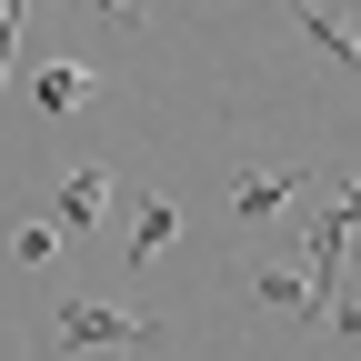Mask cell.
<instances>
[{"mask_svg":"<svg viewBox=\"0 0 361 361\" xmlns=\"http://www.w3.org/2000/svg\"><path fill=\"white\" fill-rule=\"evenodd\" d=\"M11 51H20V0L0 11V80H11Z\"/></svg>","mask_w":361,"mask_h":361,"instance_id":"obj_9","label":"cell"},{"mask_svg":"<svg viewBox=\"0 0 361 361\" xmlns=\"http://www.w3.org/2000/svg\"><path fill=\"white\" fill-rule=\"evenodd\" d=\"M291 30H301L322 61H341V71L361 80V20H351V11H291Z\"/></svg>","mask_w":361,"mask_h":361,"instance_id":"obj_4","label":"cell"},{"mask_svg":"<svg viewBox=\"0 0 361 361\" xmlns=\"http://www.w3.org/2000/svg\"><path fill=\"white\" fill-rule=\"evenodd\" d=\"M301 191H322V180L291 171V161H241V171H231V221H281Z\"/></svg>","mask_w":361,"mask_h":361,"instance_id":"obj_2","label":"cell"},{"mask_svg":"<svg viewBox=\"0 0 361 361\" xmlns=\"http://www.w3.org/2000/svg\"><path fill=\"white\" fill-rule=\"evenodd\" d=\"M51 251H61V231H51V221H20V231H11V261H30V271L51 261Z\"/></svg>","mask_w":361,"mask_h":361,"instance_id":"obj_8","label":"cell"},{"mask_svg":"<svg viewBox=\"0 0 361 361\" xmlns=\"http://www.w3.org/2000/svg\"><path fill=\"white\" fill-rule=\"evenodd\" d=\"M180 241V201L161 191V201H141V221H130V271H141V261H161Z\"/></svg>","mask_w":361,"mask_h":361,"instance_id":"obj_6","label":"cell"},{"mask_svg":"<svg viewBox=\"0 0 361 361\" xmlns=\"http://www.w3.org/2000/svg\"><path fill=\"white\" fill-rule=\"evenodd\" d=\"M251 301H271V311H291V322H311V281H301V261H261V271H251Z\"/></svg>","mask_w":361,"mask_h":361,"instance_id":"obj_5","label":"cell"},{"mask_svg":"<svg viewBox=\"0 0 361 361\" xmlns=\"http://www.w3.org/2000/svg\"><path fill=\"white\" fill-rule=\"evenodd\" d=\"M161 341L171 331L151 311H121V301H90V291L51 301V351H161Z\"/></svg>","mask_w":361,"mask_h":361,"instance_id":"obj_1","label":"cell"},{"mask_svg":"<svg viewBox=\"0 0 361 361\" xmlns=\"http://www.w3.org/2000/svg\"><path fill=\"white\" fill-rule=\"evenodd\" d=\"M331 331H341V341H361V301H351V291L331 301Z\"/></svg>","mask_w":361,"mask_h":361,"instance_id":"obj_10","label":"cell"},{"mask_svg":"<svg viewBox=\"0 0 361 361\" xmlns=\"http://www.w3.org/2000/svg\"><path fill=\"white\" fill-rule=\"evenodd\" d=\"M90 90H101V80H90L80 61H61V71H40V121H61V111H80Z\"/></svg>","mask_w":361,"mask_h":361,"instance_id":"obj_7","label":"cell"},{"mask_svg":"<svg viewBox=\"0 0 361 361\" xmlns=\"http://www.w3.org/2000/svg\"><path fill=\"white\" fill-rule=\"evenodd\" d=\"M101 211H111V171H101V161H71L61 191H51V231H90Z\"/></svg>","mask_w":361,"mask_h":361,"instance_id":"obj_3","label":"cell"}]
</instances>
